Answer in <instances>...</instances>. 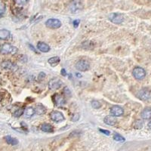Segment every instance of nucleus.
<instances>
[{
  "label": "nucleus",
  "instance_id": "4be33fe9",
  "mask_svg": "<svg viewBox=\"0 0 151 151\" xmlns=\"http://www.w3.org/2000/svg\"><path fill=\"white\" fill-rule=\"evenodd\" d=\"M24 110H25V108H24V107H20V108L17 109V110H16L13 113V116L17 117V118L21 116L24 114Z\"/></svg>",
  "mask_w": 151,
  "mask_h": 151
},
{
  "label": "nucleus",
  "instance_id": "6ab92c4d",
  "mask_svg": "<svg viewBox=\"0 0 151 151\" xmlns=\"http://www.w3.org/2000/svg\"><path fill=\"white\" fill-rule=\"evenodd\" d=\"M1 67L5 70H12L14 69V64L10 60H5L1 64Z\"/></svg>",
  "mask_w": 151,
  "mask_h": 151
},
{
  "label": "nucleus",
  "instance_id": "f03ea898",
  "mask_svg": "<svg viewBox=\"0 0 151 151\" xmlns=\"http://www.w3.org/2000/svg\"><path fill=\"white\" fill-rule=\"evenodd\" d=\"M151 96V91L150 88H141V90L138 91V92L137 93V97L139 98L141 101H146L147 100L150 99Z\"/></svg>",
  "mask_w": 151,
  "mask_h": 151
},
{
  "label": "nucleus",
  "instance_id": "aec40b11",
  "mask_svg": "<svg viewBox=\"0 0 151 151\" xmlns=\"http://www.w3.org/2000/svg\"><path fill=\"white\" fill-rule=\"evenodd\" d=\"M60 60V59L58 56H55L48 59V64H49L51 66H52V67H55V66H57L59 64Z\"/></svg>",
  "mask_w": 151,
  "mask_h": 151
},
{
  "label": "nucleus",
  "instance_id": "e433bc0d",
  "mask_svg": "<svg viewBox=\"0 0 151 151\" xmlns=\"http://www.w3.org/2000/svg\"><path fill=\"white\" fill-rule=\"evenodd\" d=\"M76 76H78V77H81V76H82V75H80V73H76Z\"/></svg>",
  "mask_w": 151,
  "mask_h": 151
},
{
  "label": "nucleus",
  "instance_id": "f704fd0d",
  "mask_svg": "<svg viewBox=\"0 0 151 151\" xmlns=\"http://www.w3.org/2000/svg\"><path fill=\"white\" fill-rule=\"evenodd\" d=\"M60 73H61L62 76H67V72H66V70H64V69H62L61 71H60Z\"/></svg>",
  "mask_w": 151,
  "mask_h": 151
},
{
  "label": "nucleus",
  "instance_id": "c85d7f7f",
  "mask_svg": "<svg viewBox=\"0 0 151 151\" xmlns=\"http://www.w3.org/2000/svg\"><path fill=\"white\" fill-rule=\"evenodd\" d=\"M90 43H91V42H89V41H86V42H84L83 43V46H86V45H87V49H91V48H92V47L91 46H90V45H91V44H90Z\"/></svg>",
  "mask_w": 151,
  "mask_h": 151
},
{
  "label": "nucleus",
  "instance_id": "9b49d317",
  "mask_svg": "<svg viewBox=\"0 0 151 151\" xmlns=\"http://www.w3.org/2000/svg\"><path fill=\"white\" fill-rule=\"evenodd\" d=\"M34 109L35 114H37V115H43L47 111L46 106H44L42 104H37Z\"/></svg>",
  "mask_w": 151,
  "mask_h": 151
},
{
  "label": "nucleus",
  "instance_id": "a211bd4d",
  "mask_svg": "<svg viewBox=\"0 0 151 151\" xmlns=\"http://www.w3.org/2000/svg\"><path fill=\"white\" fill-rule=\"evenodd\" d=\"M4 138H5V141H6V143H7V144H10V145H12V146L17 145V144H18V140L16 139V138H14V137H12V136H10V135L5 136Z\"/></svg>",
  "mask_w": 151,
  "mask_h": 151
},
{
  "label": "nucleus",
  "instance_id": "5701e85b",
  "mask_svg": "<svg viewBox=\"0 0 151 151\" xmlns=\"http://www.w3.org/2000/svg\"><path fill=\"white\" fill-rule=\"evenodd\" d=\"M113 139L115 140L116 141H119V142H124L125 141V137H122V135L119 134H115L113 135Z\"/></svg>",
  "mask_w": 151,
  "mask_h": 151
},
{
  "label": "nucleus",
  "instance_id": "72a5a7b5",
  "mask_svg": "<svg viewBox=\"0 0 151 151\" xmlns=\"http://www.w3.org/2000/svg\"><path fill=\"white\" fill-rule=\"evenodd\" d=\"M28 45H29V48H30L31 50H32V51H33V52H36V53H38L37 52V51H36V49H35V48L33 46V45H31L30 43H29V44H28Z\"/></svg>",
  "mask_w": 151,
  "mask_h": 151
},
{
  "label": "nucleus",
  "instance_id": "423d86ee",
  "mask_svg": "<svg viewBox=\"0 0 151 151\" xmlns=\"http://www.w3.org/2000/svg\"><path fill=\"white\" fill-rule=\"evenodd\" d=\"M76 67L79 71L81 72H86V71L88 70L90 68V64L89 62L87 60L85 59H82L79 60V61L76 64Z\"/></svg>",
  "mask_w": 151,
  "mask_h": 151
},
{
  "label": "nucleus",
  "instance_id": "cd10ccee",
  "mask_svg": "<svg viewBox=\"0 0 151 151\" xmlns=\"http://www.w3.org/2000/svg\"><path fill=\"white\" fill-rule=\"evenodd\" d=\"M64 97H67V98H69V97L71 96L70 90V88H69L68 87H67V86L64 88Z\"/></svg>",
  "mask_w": 151,
  "mask_h": 151
},
{
  "label": "nucleus",
  "instance_id": "2f4dec72",
  "mask_svg": "<svg viewBox=\"0 0 151 151\" xmlns=\"http://www.w3.org/2000/svg\"><path fill=\"white\" fill-rule=\"evenodd\" d=\"M79 119V114H74V115L72 116V118H71V119H72L73 121H76L78 120Z\"/></svg>",
  "mask_w": 151,
  "mask_h": 151
},
{
  "label": "nucleus",
  "instance_id": "39448f33",
  "mask_svg": "<svg viewBox=\"0 0 151 151\" xmlns=\"http://www.w3.org/2000/svg\"><path fill=\"white\" fill-rule=\"evenodd\" d=\"M63 85V82L58 78H53V79H50L48 82V88L50 90L52 91H55V90L59 89Z\"/></svg>",
  "mask_w": 151,
  "mask_h": 151
},
{
  "label": "nucleus",
  "instance_id": "f8f14e48",
  "mask_svg": "<svg viewBox=\"0 0 151 151\" xmlns=\"http://www.w3.org/2000/svg\"><path fill=\"white\" fill-rule=\"evenodd\" d=\"M37 48L39 51H40L41 52H44V53H46L50 51V46L46 44L45 42H38L37 44Z\"/></svg>",
  "mask_w": 151,
  "mask_h": 151
},
{
  "label": "nucleus",
  "instance_id": "4c0bfd02",
  "mask_svg": "<svg viewBox=\"0 0 151 151\" xmlns=\"http://www.w3.org/2000/svg\"><path fill=\"white\" fill-rule=\"evenodd\" d=\"M1 101H2V98L0 97V103H1Z\"/></svg>",
  "mask_w": 151,
  "mask_h": 151
},
{
  "label": "nucleus",
  "instance_id": "7c9ffc66",
  "mask_svg": "<svg viewBox=\"0 0 151 151\" xmlns=\"http://www.w3.org/2000/svg\"><path fill=\"white\" fill-rule=\"evenodd\" d=\"M99 131H100V132H102L103 134H106V135H110V131H108V130H104V129H100Z\"/></svg>",
  "mask_w": 151,
  "mask_h": 151
},
{
  "label": "nucleus",
  "instance_id": "dca6fc26",
  "mask_svg": "<svg viewBox=\"0 0 151 151\" xmlns=\"http://www.w3.org/2000/svg\"><path fill=\"white\" fill-rule=\"evenodd\" d=\"M24 116L26 118H31L35 114V109L32 106H29V107H27L25 110H24Z\"/></svg>",
  "mask_w": 151,
  "mask_h": 151
},
{
  "label": "nucleus",
  "instance_id": "ddd939ff",
  "mask_svg": "<svg viewBox=\"0 0 151 151\" xmlns=\"http://www.w3.org/2000/svg\"><path fill=\"white\" fill-rule=\"evenodd\" d=\"M141 116L143 119H145V120L151 119V108L147 107V108L144 109L141 113Z\"/></svg>",
  "mask_w": 151,
  "mask_h": 151
},
{
  "label": "nucleus",
  "instance_id": "9d476101",
  "mask_svg": "<svg viewBox=\"0 0 151 151\" xmlns=\"http://www.w3.org/2000/svg\"><path fill=\"white\" fill-rule=\"evenodd\" d=\"M110 114L115 117L121 116L124 114V110L120 106L114 105L110 108Z\"/></svg>",
  "mask_w": 151,
  "mask_h": 151
},
{
  "label": "nucleus",
  "instance_id": "6e6552de",
  "mask_svg": "<svg viewBox=\"0 0 151 151\" xmlns=\"http://www.w3.org/2000/svg\"><path fill=\"white\" fill-rule=\"evenodd\" d=\"M45 25H46L47 27L51 28V29H58V28H60L61 27L62 23L58 19L50 18L46 21Z\"/></svg>",
  "mask_w": 151,
  "mask_h": 151
},
{
  "label": "nucleus",
  "instance_id": "7ed1b4c3",
  "mask_svg": "<svg viewBox=\"0 0 151 151\" xmlns=\"http://www.w3.org/2000/svg\"><path fill=\"white\" fill-rule=\"evenodd\" d=\"M52 101L55 106L58 107H61L66 104L65 97L59 94H55L52 96Z\"/></svg>",
  "mask_w": 151,
  "mask_h": 151
},
{
  "label": "nucleus",
  "instance_id": "4468645a",
  "mask_svg": "<svg viewBox=\"0 0 151 151\" xmlns=\"http://www.w3.org/2000/svg\"><path fill=\"white\" fill-rule=\"evenodd\" d=\"M104 122L106 125L113 126V125H115L116 123V119L115 116H107L104 119Z\"/></svg>",
  "mask_w": 151,
  "mask_h": 151
},
{
  "label": "nucleus",
  "instance_id": "393cba45",
  "mask_svg": "<svg viewBox=\"0 0 151 151\" xmlns=\"http://www.w3.org/2000/svg\"><path fill=\"white\" fill-rule=\"evenodd\" d=\"M15 5L17 6H24L28 2V0H14Z\"/></svg>",
  "mask_w": 151,
  "mask_h": 151
},
{
  "label": "nucleus",
  "instance_id": "f257e3e1",
  "mask_svg": "<svg viewBox=\"0 0 151 151\" xmlns=\"http://www.w3.org/2000/svg\"><path fill=\"white\" fill-rule=\"evenodd\" d=\"M17 52V48L15 46H13L9 43L3 44L0 47V53L2 55H15Z\"/></svg>",
  "mask_w": 151,
  "mask_h": 151
},
{
  "label": "nucleus",
  "instance_id": "bb28decb",
  "mask_svg": "<svg viewBox=\"0 0 151 151\" xmlns=\"http://www.w3.org/2000/svg\"><path fill=\"white\" fill-rule=\"evenodd\" d=\"M5 9H6L5 4L3 2H2V1H0V17H2V14L5 13Z\"/></svg>",
  "mask_w": 151,
  "mask_h": 151
},
{
  "label": "nucleus",
  "instance_id": "c756f323",
  "mask_svg": "<svg viewBox=\"0 0 151 151\" xmlns=\"http://www.w3.org/2000/svg\"><path fill=\"white\" fill-rule=\"evenodd\" d=\"M45 76H46V74H45L44 72H41L40 73V74H39V79H40V80L45 79Z\"/></svg>",
  "mask_w": 151,
  "mask_h": 151
},
{
  "label": "nucleus",
  "instance_id": "a878e982",
  "mask_svg": "<svg viewBox=\"0 0 151 151\" xmlns=\"http://www.w3.org/2000/svg\"><path fill=\"white\" fill-rule=\"evenodd\" d=\"M143 122L141 120H136L134 122V128L136 129H141L143 127Z\"/></svg>",
  "mask_w": 151,
  "mask_h": 151
},
{
  "label": "nucleus",
  "instance_id": "20e7f679",
  "mask_svg": "<svg viewBox=\"0 0 151 151\" xmlns=\"http://www.w3.org/2000/svg\"><path fill=\"white\" fill-rule=\"evenodd\" d=\"M132 75L137 80H141L146 76V71L142 67H134L132 70Z\"/></svg>",
  "mask_w": 151,
  "mask_h": 151
},
{
  "label": "nucleus",
  "instance_id": "f3484780",
  "mask_svg": "<svg viewBox=\"0 0 151 151\" xmlns=\"http://www.w3.org/2000/svg\"><path fill=\"white\" fill-rule=\"evenodd\" d=\"M41 130L46 133H52L53 132V127L49 123H43L41 125Z\"/></svg>",
  "mask_w": 151,
  "mask_h": 151
},
{
  "label": "nucleus",
  "instance_id": "b1692460",
  "mask_svg": "<svg viewBox=\"0 0 151 151\" xmlns=\"http://www.w3.org/2000/svg\"><path fill=\"white\" fill-rule=\"evenodd\" d=\"M91 106H92L94 109H100L101 107V104L98 101L94 100V101H91Z\"/></svg>",
  "mask_w": 151,
  "mask_h": 151
},
{
  "label": "nucleus",
  "instance_id": "473e14b6",
  "mask_svg": "<svg viewBox=\"0 0 151 151\" xmlns=\"http://www.w3.org/2000/svg\"><path fill=\"white\" fill-rule=\"evenodd\" d=\"M79 23H80V20H79V19H77V20H75V21H73L74 27H77L79 26Z\"/></svg>",
  "mask_w": 151,
  "mask_h": 151
},
{
  "label": "nucleus",
  "instance_id": "412c9836",
  "mask_svg": "<svg viewBox=\"0 0 151 151\" xmlns=\"http://www.w3.org/2000/svg\"><path fill=\"white\" fill-rule=\"evenodd\" d=\"M81 9H82V5H79V3L76 2H73L70 7L71 12H72L73 13H76V12H79Z\"/></svg>",
  "mask_w": 151,
  "mask_h": 151
},
{
  "label": "nucleus",
  "instance_id": "1a4fd4ad",
  "mask_svg": "<svg viewBox=\"0 0 151 151\" xmlns=\"http://www.w3.org/2000/svg\"><path fill=\"white\" fill-rule=\"evenodd\" d=\"M50 118H51L52 121L55 122H60L64 120V114L61 112L57 111V110L51 112V113H50Z\"/></svg>",
  "mask_w": 151,
  "mask_h": 151
},
{
  "label": "nucleus",
  "instance_id": "2eb2a0df",
  "mask_svg": "<svg viewBox=\"0 0 151 151\" xmlns=\"http://www.w3.org/2000/svg\"><path fill=\"white\" fill-rule=\"evenodd\" d=\"M10 36H11L10 31H9L8 29H0V40H8L9 38H10Z\"/></svg>",
  "mask_w": 151,
  "mask_h": 151
},
{
  "label": "nucleus",
  "instance_id": "0eeeda50",
  "mask_svg": "<svg viewBox=\"0 0 151 151\" xmlns=\"http://www.w3.org/2000/svg\"><path fill=\"white\" fill-rule=\"evenodd\" d=\"M109 20L113 24H120L124 21V16L120 13H112L109 15Z\"/></svg>",
  "mask_w": 151,
  "mask_h": 151
},
{
  "label": "nucleus",
  "instance_id": "c9c22d12",
  "mask_svg": "<svg viewBox=\"0 0 151 151\" xmlns=\"http://www.w3.org/2000/svg\"><path fill=\"white\" fill-rule=\"evenodd\" d=\"M148 127H149V129L151 130V121H150V122H148Z\"/></svg>",
  "mask_w": 151,
  "mask_h": 151
}]
</instances>
